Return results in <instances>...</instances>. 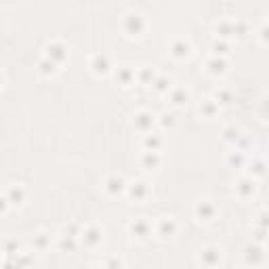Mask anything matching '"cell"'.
Returning <instances> with one entry per match:
<instances>
[{"label":"cell","instance_id":"277c9868","mask_svg":"<svg viewBox=\"0 0 269 269\" xmlns=\"http://www.w3.org/2000/svg\"><path fill=\"white\" fill-rule=\"evenodd\" d=\"M103 187H105V191H107L109 196H118V194L126 191L128 183H126V179H124L122 175L114 172V175H109V177L105 179V183H103Z\"/></svg>","mask_w":269,"mask_h":269},{"label":"cell","instance_id":"8fae6325","mask_svg":"<svg viewBox=\"0 0 269 269\" xmlns=\"http://www.w3.org/2000/svg\"><path fill=\"white\" fill-rule=\"evenodd\" d=\"M198 111H200V116L204 118V120H213V118L219 114V101H217V99H210V97L202 99Z\"/></svg>","mask_w":269,"mask_h":269},{"label":"cell","instance_id":"2e32d148","mask_svg":"<svg viewBox=\"0 0 269 269\" xmlns=\"http://www.w3.org/2000/svg\"><path fill=\"white\" fill-rule=\"evenodd\" d=\"M263 259H265V253L259 246H248V248H246V263L248 265H261Z\"/></svg>","mask_w":269,"mask_h":269},{"label":"cell","instance_id":"5b68a950","mask_svg":"<svg viewBox=\"0 0 269 269\" xmlns=\"http://www.w3.org/2000/svg\"><path fill=\"white\" fill-rule=\"evenodd\" d=\"M198 261L202 265H219L223 261V251L219 246H204L198 255Z\"/></svg>","mask_w":269,"mask_h":269},{"label":"cell","instance_id":"44dd1931","mask_svg":"<svg viewBox=\"0 0 269 269\" xmlns=\"http://www.w3.org/2000/svg\"><path fill=\"white\" fill-rule=\"evenodd\" d=\"M137 80H139L141 84H151V82L156 80V72L149 70V65H141L139 70H137Z\"/></svg>","mask_w":269,"mask_h":269},{"label":"cell","instance_id":"d4e9b609","mask_svg":"<svg viewBox=\"0 0 269 269\" xmlns=\"http://www.w3.org/2000/svg\"><path fill=\"white\" fill-rule=\"evenodd\" d=\"M238 139H240V132H238V128L229 126V128L223 130V141H227V143H236Z\"/></svg>","mask_w":269,"mask_h":269},{"label":"cell","instance_id":"484cf974","mask_svg":"<svg viewBox=\"0 0 269 269\" xmlns=\"http://www.w3.org/2000/svg\"><path fill=\"white\" fill-rule=\"evenodd\" d=\"M257 225H261L263 232H269V210H261L257 215Z\"/></svg>","mask_w":269,"mask_h":269},{"label":"cell","instance_id":"9a60e30c","mask_svg":"<svg viewBox=\"0 0 269 269\" xmlns=\"http://www.w3.org/2000/svg\"><path fill=\"white\" fill-rule=\"evenodd\" d=\"M225 67H227V63L223 61L221 55H213V57L206 61V70H208L210 74H215V76H219V74L225 72Z\"/></svg>","mask_w":269,"mask_h":269},{"label":"cell","instance_id":"4316f807","mask_svg":"<svg viewBox=\"0 0 269 269\" xmlns=\"http://www.w3.org/2000/svg\"><path fill=\"white\" fill-rule=\"evenodd\" d=\"M227 162H229V164H236V166H242V164L246 162V156H244V151H234L229 158H227Z\"/></svg>","mask_w":269,"mask_h":269},{"label":"cell","instance_id":"9c48e42d","mask_svg":"<svg viewBox=\"0 0 269 269\" xmlns=\"http://www.w3.org/2000/svg\"><path fill=\"white\" fill-rule=\"evenodd\" d=\"M189 53H191V44H189L187 38H175V40H172V44H170V55H172L175 59H185V57H189Z\"/></svg>","mask_w":269,"mask_h":269},{"label":"cell","instance_id":"30bf717a","mask_svg":"<svg viewBox=\"0 0 269 269\" xmlns=\"http://www.w3.org/2000/svg\"><path fill=\"white\" fill-rule=\"evenodd\" d=\"M128 232H130V236L132 238H137V240H145L147 236H149V232H151V225L145 221V219H134L130 225H128Z\"/></svg>","mask_w":269,"mask_h":269},{"label":"cell","instance_id":"7a4b0ae2","mask_svg":"<svg viewBox=\"0 0 269 269\" xmlns=\"http://www.w3.org/2000/svg\"><path fill=\"white\" fill-rule=\"evenodd\" d=\"M257 191V181L253 175H242L236 183V194L240 200H251Z\"/></svg>","mask_w":269,"mask_h":269},{"label":"cell","instance_id":"f546056e","mask_svg":"<svg viewBox=\"0 0 269 269\" xmlns=\"http://www.w3.org/2000/svg\"><path fill=\"white\" fill-rule=\"evenodd\" d=\"M259 38H261L265 44H269V21H265V24L259 28Z\"/></svg>","mask_w":269,"mask_h":269},{"label":"cell","instance_id":"7402d4cb","mask_svg":"<svg viewBox=\"0 0 269 269\" xmlns=\"http://www.w3.org/2000/svg\"><path fill=\"white\" fill-rule=\"evenodd\" d=\"M170 99H172L175 105H183L185 99H187V91H185V88H181V86H177V88H172V91H170Z\"/></svg>","mask_w":269,"mask_h":269},{"label":"cell","instance_id":"4fadbf2b","mask_svg":"<svg viewBox=\"0 0 269 269\" xmlns=\"http://www.w3.org/2000/svg\"><path fill=\"white\" fill-rule=\"evenodd\" d=\"M80 236H82V242L88 246V248H93V246H97L101 242V229L97 225H86L80 232Z\"/></svg>","mask_w":269,"mask_h":269},{"label":"cell","instance_id":"1f68e13d","mask_svg":"<svg viewBox=\"0 0 269 269\" xmlns=\"http://www.w3.org/2000/svg\"><path fill=\"white\" fill-rule=\"evenodd\" d=\"M267 162H269V156H267Z\"/></svg>","mask_w":269,"mask_h":269},{"label":"cell","instance_id":"5bb4252c","mask_svg":"<svg viewBox=\"0 0 269 269\" xmlns=\"http://www.w3.org/2000/svg\"><path fill=\"white\" fill-rule=\"evenodd\" d=\"M24 202V185L21 183H11V187L5 191V204H21Z\"/></svg>","mask_w":269,"mask_h":269},{"label":"cell","instance_id":"f1b7e54d","mask_svg":"<svg viewBox=\"0 0 269 269\" xmlns=\"http://www.w3.org/2000/svg\"><path fill=\"white\" fill-rule=\"evenodd\" d=\"M213 51H215V55H225L227 53V44L225 42H223V40H217L215 44H213Z\"/></svg>","mask_w":269,"mask_h":269},{"label":"cell","instance_id":"7c38bea8","mask_svg":"<svg viewBox=\"0 0 269 269\" xmlns=\"http://www.w3.org/2000/svg\"><path fill=\"white\" fill-rule=\"evenodd\" d=\"M126 191H128V196L132 198V200H137V202H143L145 198H147V194H149V185L145 183V181H132V183H128V187H126Z\"/></svg>","mask_w":269,"mask_h":269},{"label":"cell","instance_id":"8992f818","mask_svg":"<svg viewBox=\"0 0 269 269\" xmlns=\"http://www.w3.org/2000/svg\"><path fill=\"white\" fill-rule=\"evenodd\" d=\"M175 232H177L175 217H168V215L158 217V221H156V234L160 238H170V236H175Z\"/></svg>","mask_w":269,"mask_h":269},{"label":"cell","instance_id":"6da1fadb","mask_svg":"<svg viewBox=\"0 0 269 269\" xmlns=\"http://www.w3.org/2000/svg\"><path fill=\"white\" fill-rule=\"evenodd\" d=\"M122 30L128 36H141L145 32V17L137 11H128L122 17Z\"/></svg>","mask_w":269,"mask_h":269},{"label":"cell","instance_id":"d6986e66","mask_svg":"<svg viewBox=\"0 0 269 269\" xmlns=\"http://www.w3.org/2000/svg\"><path fill=\"white\" fill-rule=\"evenodd\" d=\"M141 164L147 166V168H156L160 164V156L158 151H153V149H145L143 156H141Z\"/></svg>","mask_w":269,"mask_h":269},{"label":"cell","instance_id":"ffe728a7","mask_svg":"<svg viewBox=\"0 0 269 269\" xmlns=\"http://www.w3.org/2000/svg\"><path fill=\"white\" fill-rule=\"evenodd\" d=\"M57 65H59V63H55L53 59H49L47 55H44V57L40 59V63H38V70H40L42 74H47V76H53V74L57 72Z\"/></svg>","mask_w":269,"mask_h":269},{"label":"cell","instance_id":"4dcf8cb0","mask_svg":"<svg viewBox=\"0 0 269 269\" xmlns=\"http://www.w3.org/2000/svg\"><path fill=\"white\" fill-rule=\"evenodd\" d=\"M229 97H232V93L229 91H225V88H221V91H217V101L219 103H229Z\"/></svg>","mask_w":269,"mask_h":269},{"label":"cell","instance_id":"ac0fdd59","mask_svg":"<svg viewBox=\"0 0 269 269\" xmlns=\"http://www.w3.org/2000/svg\"><path fill=\"white\" fill-rule=\"evenodd\" d=\"M91 67H93L95 74H107V72H109L107 57H103V55H93V57H91Z\"/></svg>","mask_w":269,"mask_h":269},{"label":"cell","instance_id":"3957f363","mask_svg":"<svg viewBox=\"0 0 269 269\" xmlns=\"http://www.w3.org/2000/svg\"><path fill=\"white\" fill-rule=\"evenodd\" d=\"M194 213H196L198 221H202V223H210V221L217 217V206L213 204V200H208V198H202V200H198V202H196V208H194Z\"/></svg>","mask_w":269,"mask_h":269},{"label":"cell","instance_id":"603a6c76","mask_svg":"<svg viewBox=\"0 0 269 269\" xmlns=\"http://www.w3.org/2000/svg\"><path fill=\"white\" fill-rule=\"evenodd\" d=\"M151 86H153L158 93H166V91H170V80H168L166 76H156V80L151 82Z\"/></svg>","mask_w":269,"mask_h":269},{"label":"cell","instance_id":"ba28073f","mask_svg":"<svg viewBox=\"0 0 269 269\" xmlns=\"http://www.w3.org/2000/svg\"><path fill=\"white\" fill-rule=\"evenodd\" d=\"M44 51H47L44 55H47L49 59H53L55 63H61V61L67 57V49H65V44H63V42H59V40H51V42L47 44V49H44Z\"/></svg>","mask_w":269,"mask_h":269},{"label":"cell","instance_id":"52a82bcc","mask_svg":"<svg viewBox=\"0 0 269 269\" xmlns=\"http://www.w3.org/2000/svg\"><path fill=\"white\" fill-rule=\"evenodd\" d=\"M153 124H156V116L151 114V111H147V109H141V111H137V114L132 116V126L137 130H141V132L151 130Z\"/></svg>","mask_w":269,"mask_h":269},{"label":"cell","instance_id":"e0dca14e","mask_svg":"<svg viewBox=\"0 0 269 269\" xmlns=\"http://www.w3.org/2000/svg\"><path fill=\"white\" fill-rule=\"evenodd\" d=\"M215 30H217V34L221 36V38H227V36H232V34H236V24L232 19H223L221 24L217 21V26H215Z\"/></svg>","mask_w":269,"mask_h":269},{"label":"cell","instance_id":"83f0119b","mask_svg":"<svg viewBox=\"0 0 269 269\" xmlns=\"http://www.w3.org/2000/svg\"><path fill=\"white\" fill-rule=\"evenodd\" d=\"M251 168H253V177H259V175H263L265 172V160H255V162H251Z\"/></svg>","mask_w":269,"mask_h":269},{"label":"cell","instance_id":"cb8c5ba5","mask_svg":"<svg viewBox=\"0 0 269 269\" xmlns=\"http://www.w3.org/2000/svg\"><path fill=\"white\" fill-rule=\"evenodd\" d=\"M143 147H145V149H153V151H158V147H160V137H158V134H145V139H143Z\"/></svg>","mask_w":269,"mask_h":269}]
</instances>
